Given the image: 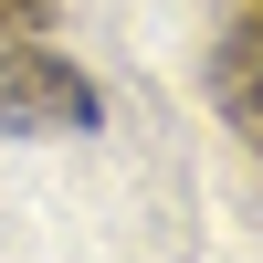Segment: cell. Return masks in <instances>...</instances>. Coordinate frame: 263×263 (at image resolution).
I'll return each instance as SVG.
<instances>
[{"mask_svg":"<svg viewBox=\"0 0 263 263\" xmlns=\"http://www.w3.org/2000/svg\"><path fill=\"white\" fill-rule=\"evenodd\" d=\"M105 116L95 74H84L74 53H0V137H84V126Z\"/></svg>","mask_w":263,"mask_h":263,"instance_id":"1","label":"cell"},{"mask_svg":"<svg viewBox=\"0 0 263 263\" xmlns=\"http://www.w3.org/2000/svg\"><path fill=\"white\" fill-rule=\"evenodd\" d=\"M211 105L242 147H263V0H221L211 32Z\"/></svg>","mask_w":263,"mask_h":263,"instance_id":"2","label":"cell"},{"mask_svg":"<svg viewBox=\"0 0 263 263\" xmlns=\"http://www.w3.org/2000/svg\"><path fill=\"white\" fill-rule=\"evenodd\" d=\"M42 11H53V0H0V42H21V32H42Z\"/></svg>","mask_w":263,"mask_h":263,"instance_id":"3","label":"cell"}]
</instances>
